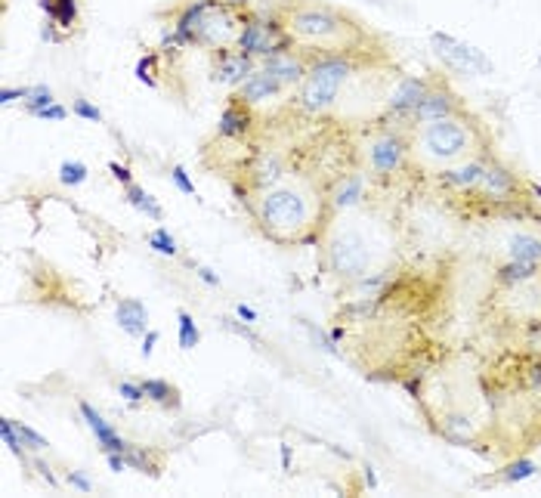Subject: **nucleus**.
Listing matches in <instances>:
<instances>
[{"instance_id": "nucleus-25", "label": "nucleus", "mask_w": 541, "mask_h": 498, "mask_svg": "<svg viewBox=\"0 0 541 498\" xmlns=\"http://www.w3.org/2000/svg\"><path fill=\"white\" fill-rule=\"evenodd\" d=\"M538 276V266L536 263H513L508 261L498 270V279L502 282H511V285H523V282H532Z\"/></svg>"}, {"instance_id": "nucleus-12", "label": "nucleus", "mask_w": 541, "mask_h": 498, "mask_svg": "<svg viewBox=\"0 0 541 498\" xmlns=\"http://www.w3.org/2000/svg\"><path fill=\"white\" fill-rule=\"evenodd\" d=\"M430 84H434V81H427V78H402L399 84L393 87V93H390L387 112L393 115V118H408V121H412L417 102L424 99V93L430 90Z\"/></svg>"}, {"instance_id": "nucleus-34", "label": "nucleus", "mask_w": 541, "mask_h": 498, "mask_svg": "<svg viewBox=\"0 0 541 498\" xmlns=\"http://www.w3.org/2000/svg\"><path fill=\"white\" fill-rule=\"evenodd\" d=\"M72 112L78 115V118H84V121H96V124H99V121H102V112H99V108H96L93 102L81 99V97L72 102Z\"/></svg>"}, {"instance_id": "nucleus-23", "label": "nucleus", "mask_w": 541, "mask_h": 498, "mask_svg": "<svg viewBox=\"0 0 541 498\" xmlns=\"http://www.w3.org/2000/svg\"><path fill=\"white\" fill-rule=\"evenodd\" d=\"M142 393L149 402H159V406H176V387L167 384L164 378H142Z\"/></svg>"}, {"instance_id": "nucleus-8", "label": "nucleus", "mask_w": 541, "mask_h": 498, "mask_svg": "<svg viewBox=\"0 0 541 498\" xmlns=\"http://www.w3.org/2000/svg\"><path fill=\"white\" fill-rule=\"evenodd\" d=\"M291 40L282 29V22H263V19H251L245 25L242 38H238L236 50L248 53V56H279V53H288Z\"/></svg>"}, {"instance_id": "nucleus-18", "label": "nucleus", "mask_w": 541, "mask_h": 498, "mask_svg": "<svg viewBox=\"0 0 541 498\" xmlns=\"http://www.w3.org/2000/svg\"><path fill=\"white\" fill-rule=\"evenodd\" d=\"M248 127H251V112H248V102H242V99H232L229 106L223 108V115H220V124H217V131H220V136H245L248 133Z\"/></svg>"}, {"instance_id": "nucleus-44", "label": "nucleus", "mask_w": 541, "mask_h": 498, "mask_svg": "<svg viewBox=\"0 0 541 498\" xmlns=\"http://www.w3.org/2000/svg\"><path fill=\"white\" fill-rule=\"evenodd\" d=\"M282 465L291 468V449H288V446H282Z\"/></svg>"}, {"instance_id": "nucleus-14", "label": "nucleus", "mask_w": 541, "mask_h": 498, "mask_svg": "<svg viewBox=\"0 0 541 498\" xmlns=\"http://www.w3.org/2000/svg\"><path fill=\"white\" fill-rule=\"evenodd\" d=\"M282 90H285V84L263 65V68H254V72L245 78V84H238L236 97L242 102H248V106H257V102L272 99L276 93H282Z\"/></svg>"}, {"instance_id": "nucleus-33", "label": "nucleus", "mask_w": 541, "mask_h": 498, "mask_svg": "<svg viewBox=\"0 0 541 498\" xmlns=\"http://www.w3.org/2000/svg\"><path fill=\"white\" fill-rule=\"evenodd\" d=\"M118 393L130 402V406H140V402L146 399V393H142V384H140V381H121V384H118Z\"/></svg>"}, {"instance_id": "nucleus-42", "label": "nucleus", "mask_w": 541, "mask_h": 498, "mask_svg": "<svg viewBox=\"0 0 541 498\" xmlns=\"http://www.w3.org/2000/svg\"><path fill=\"white\" fill-rule=\"evenodd\" d=\"M236 316L242 319V322H257V310H251V306H245V304H238L236 306Z\"/></svg>"}, {"instance_id": "nucleus-40", "label": "nucleus", "mask_w": 541, "mask_h": 498, "mask_svg": "<svg viewBox=\"0 0 541 498\" xmlns=\"http://www.w3.org/2000/svg\"><path fill=\"white\" fill-rule=\"evenodd\" d=\"M108 170H112L115 180L125 183V186H130V183H133V176H130V167H127V165H118V161H108Z\"/></svg>"}, {"instance_id": "nucleus-11", "label": "nucleus", "mask_w": 541, "mask_h": 498, "mask_svg": "<svg viewBox=\"0 0 541 498\" xmlns=\"http://www.w3.org/2000/svg\"><path fill=\"white\" fill-rule=\"evenodd\" d=\"M483 170H485V159H464L458 165H449V167H440V186L451 189V193H477L479 189V180H483Z\"/></svg>"}, {"instance_id": "nucleus-16", "label": "nucleus", "mask_w": 541, "mask_h": 498, "mask_svg": "<svg viewBox=\"0 0 541 498\" xmlns=\"http://www.w3.org/2000/svg\"><path fill=\"white\" fill-rule=\"evenodd\" d=\"M254 72V56L242 50H226L214 65V81L220 84H229V87H238L245 84V78Z\"/></svg>"}, {"instance_id": "nucleus-37", "label": "nucleus", "mask_w": 541, "mask_h": 498, "mask_svg": "<svg viewBox=\"0 0 541 498\" xmlns=\"http://www.w3.org/2000/svg\"><path fill=\"white\" fill-rule=\"evenodd\" d=\"M68 486H74V489H81V493H93V483L87 480L84 474H81V470H68Z\"/></svg>"}, {"instance_id": "nucleus-1", "label": "nucleus", "mask_w": 541, "mask_h": 498, "mask_svg": "<svg viewBox=\"0 0 541 498\" xmlns=\"http://www.w3.org/2000/svg\"><path fill=\"white\" fill-rule=\"evenodd\" d=\"M282 29L288 40L306 50H319L325 56L331 53H347L356 50L362 40V31L356 29L344 13L334 6L319 4V0H291L282 6Z\"/></svg>"}, {"instance_id": "nucleus-35", "label": "nucleus", "mask_w": 541, "mask_h": 498, "mask_svg": "<svg viewBox=\"0 0 541 498\" xmlns=\"http://www.w3.org/2000/svg\"><path fill=\"white\" fill-rule=\"evenodd\" d=\"M170 180H174V186L180 189L183 195H195V183L189 180V174H186V167H183V165H176L174 170H170Z\"/></svg>"}, {"instance_id": "nucleus-6", "label": "nucleus", "mask_w": 541, "mask_h": 498, "mask_svg": "<svg viewBox=\"0 0 541 498\" xmlns=\"http://www.w3.org/2000/svg\"><path fill=\"white\" fill-rule=\"evenodd\" d=\"M328 263L338 276H350V279H362L368 276L372 270V248H368L365 236L356 233V229H347L331 242L328 248Z\"/></svg>"}, {"instance_id": "nucleus-13", "label": "nucleus", "mask_w": 541, "mask_h": 498, "mask_svg": "<svg viewBox=\"0 0 541 498\" xmlns=\"http://www.w3.org/2000/svg\"><path fill=\"white\" fill-rule=\"evenodd\" d=\"M517 189H520V180L508 165H502V161H495V159L485 161L483 180H479L477 193L489 195V199H495V202H508L517 195Z\"/></svg>"}, {"instance_id": "nucleus-19", "label": "nucleus", "mask_w": 541, "mask_h": 498, "mask_svg": "<svg viewBox=\"0 0 541 498\" xmlns=\"http://www.w3.org/2000/svg\"><path fill=\"white\" fill-rule=\"evenodd\" d=\"M508 261L541 266V238L536 233H513L508 238Z\"/></svg>"}, {"instance_id": "nucleus-4", "label": "nucleus", "mask_w": 541, "mask_h": 498, "mask_svg": "<svg viewBox=\"0 0 541 498\" xmlns=\"http://www.w3.org/2000/svg\"><path fill=\"white\" fill-rule=\"evenodd\" d=\"M313 217V195L297 183H282L260 195L257 220L263 233L276 242H297L300 233L310 227Z\"/></svg>"}, {"instance_id": "nucleus-2", "label": "nucleus", "mask_w": 541, "mask_h": 498, "mask_svg": "<svg viewBox=\"0 0 541 498\" xmlns=\"http://www.w3.org/2000/svg\"><path fill=\"white\" fill-rule=\"evenodd\" d=\"M245 4L232 0H192L180 10L174 22V44H202L210 50H232L238 47L245 25H248Z\"/></svg>"}, {"instance_id": "nucleus-29", "label": "nucleus", "mask_w": 541, "mask_h": 498, "mask_svg": "<svg viewBox=\"0 0 541 498\" xmlns=\"http://www.w3.org/2000/svg\"><path fill=\"white\" fill-rule=\"evenodd\" d=\"M84 180H87V165H81V161H63L59 165V183L63 186H81Z\"/></svg>"}, {"instance_id": "nucleus-38", "label": "nucleus", "mask_w": 541, "mask_h": 498, "mask_svg": "<svg viewBox=\"0 0 541 498\" xmlns=\"http://www.w3.org/2000/svg\"><path fill=\"white\" fill-rule=\"evenodd\" d=\"M65 108L63 106H56V102H53V106H47V108H40L38 115H34V118H44V121H65Z\"/></svg>"}, {"instance_id": "nucleus-28", "label": "nucleus", "mask_w": 541, "mask_h": 498, "mask_svg": "<svg viewBox=\"0 0 541 498\" xmlns=\"http://www.w3.org/2000/svg\"><path fill=\"white\" fill-rule=\"evenodd\" d=\"M149 248L155 251V254H164V257H176V238L170 236V229H164V227H159V229H152V233H149Z\"/></svg>"}, {"instance_id": "nucleus-32", "label": "nucleus", "mask_w": 541, "mask_h": 498, "mask_svg": "<svg viewBox=\"0 0 541 498\" xmlns=\"http://www.w3.org/2000/svg\"><path fill=\"white\" fill-rule=\"evenodd\" d=\"M155 63H159V56H155V53H149V56H142L140 63H136V78H140L146 87L159 84V78H155Z\"/></svg>"}, {"instance_id": "nucleus-7", "label": "nucleus", "mask_w": 541, "mask_h": 498, "mask_svg": "<svg viewBox=\"0 0 541 498\" xmlns=\"http://www.w3.org/2000/svg\"><path fill=\"white\" fill-rule=\"evenodd\" d=\"M430 44H434L436 56H440L449 68H455V72H464V74H489L492 72V59L485 56L483 50H477L474 44L455 38V34L434 31L430 34Z\"/></svg>"}, {"instance_id": "nucleus-36", "label": "nucleus", "mask_w": 541, "mask_h": 498, "mask_svg": "<svg viewBox=\"0 0 541 498\" xmlns=\"http://www.w3.org/2000/svg\"><path fill=\"white\" fill-rule=\"evenodd\" d=\"M31 97V87H4L0 90V102L4 106H10V102H16V99H29Z\"/></svg>"}, {"instance_id": "nucleus-41", "label": "nucleus", "mask_w": 541, "mask_h": 498, "mask_svg": "<svg viewBox=\"0 0 541 498\" xmlns=\"http://www.w3.org/2000/svg\"><path fill=\"white\" fill-rule=\"evenodd\" d=\"M198 279H202L204 285H210V288H220V276H214L208 266H198Z\"/></svg>"}, {"instance_id": "nucleus-9", "label": "nucleus", "mask_w": 541, "mask_h": 498, "mask_svg": "<svg viewBox=\"0 0 541 498\" xmlns=\"http://www.w3.org/2000/svg\"><path fill=\"white\" fill-rule=\"evenodd\" d=\"M408 140L393 131L387 133H378L372 142H368V152H365V161H368V170L374 176H393L396 170H402L406 165V155H408Z\"/></svg>"}, {"instance_id": "nucleus-21", "label": "nucleus", "mask_w": 541, "mask_h": 498, "mask_svg": "<svg viewBox=\"0 0 541 498\" xmlns=\"http://www.w3.org/2000/svg\"><path fill=\"white\" fill-rule=\"evenodd\" d=\"M362 199H365V174H350L338 183V189H334L331 208L347 210V208H356Z\"/></svg>"}, {"instance_id": "nucleus-26", "label": "nucleus", "mask_w": 541, "mask_h": 498, "mask_svg": "<svg viewBox=\"0 0 541 498\" xmlns=\"http://www.w3.org/2000/svg\"><path fill=\"white\" fill-rule=\"evenodd\" d=\"M176 329H180V350H195L198 344H202V331H198L195 319L189 316L186 310L176 313Z\"/></svg>"}, {"instance_id": "nucleus-15", "label": "nucleus", "mask_w": 541, "mask_h": 498, "mask_svg": "<svg viewBox=\"0 0 541 498\" xmlns=\"http://www.w3.org/2000/svg\"><path fill=\"white\" fill-rule=\"evenodd\" d=\"M81 418L87 421V427L93 431V436H96V442H99V449L102 452H118V455H125L127 449H130V442L125 440V436H118V431H115L112 425H108L106 418H102L99 412L90 406V402H81Z\"/></svg>"}, {"instance_id": "nucleus-30", "label": "nucleus", "mask_w": 541, "mask_h": 498, "mask_svg": "<svg viewBox=\"0 0 541 498\" xmlns=\"http://www.w3.org/2000/svg\"><path fill=\"white\" fill-rule=\"evenodd\" d=\"M53 90L50 87H44V84H38V87H31V97L25 99V112L29 115H38L40 108H47V106H53Z\"/></svg>"}, {"instance_id": "nucleus-10", "label": "nucleus", "mask_w": 541, "mask_h": 498, "mask_svg": "<svg viewBox=\"0 0 541 498\" xmlns=\"http://www.w3.org/2000/svg\"><path fill=\"white\" fill-rule=\"evenodd\" d=\"M461 112V102H458L455 93L449 90L446 84H430V90L424 93V99L417 102L412 124H427V121H440L449 118V115Z\"/></svg>"}, {"instance_id": "nucleus-27", "label": "nucleus", "mask_w": 541, "mask_h": 498, "mask_svg": "<svg viewBox=\"0 0 541 498\" xmlns=\"http://www.w3.org/2000/svg\"><path fill=\"white\" fill-rule=\"evenodd\" d=\"M538 461H532V459H517L513 465H508L504 468V474L498 477L502 483H508V486H513V483H523V480H532V477L538 474Z\"/></svg>"}, {"instance_id": "nucleus-31", "label": "nucleus", "mask_w": 541, "mask_h": 498, "mask_svg": "<svg viewBox=\"0 0 541 498\" xmlns=\"http://www.w3.org/2000/svg\"><path fill=\"white\" fill-rule=\"evenodd\" d=\"M13 425H16V434H19V440H22L25 449H31V452H44V449H50V442H47L40 434H34L31 427H25L22 421H13Z\"/></svg>"}, {"instance_id": "nucleus-17", "label": "nucleus", "mask_w": 541, "mask_h": 498, "mask_svg": "<svg viewBox=\"0 0 541 498\" xmlns=\"http://www.w3.org/2000/svg\"><path fill=\"white\" fill-rule=\"evenodd\" d=\"M115 319L125 329V334L130 338H142L149 331V310L140 297H125L118 306H115Z\"/></svg>"}, {"instance_id": "nucleus-39", "label": "nucleus", "mask_w": 541, "mask_h": 498, "mask_svg": "<svg viewBox=\"0 0 541 498\" xmlns=\"http://www.w3.org/2000/svg\"><path fill=\"white\" fill-rule=\"evenodd\" d=\"M159 340H161V331H146V334H142V347H140V353H142V356H152V353H155V344H159Z\"/></svg>"}, {"instance_id": "nucleus-24", "label": "nucleus", "mask_w": 541, "mask_h": 498, "mask_svg": "<svg viewBox=\"0 0 541 498\" xmlns=\"http://www.w3.org/2000/svg\"><path fill=\"white\" fill-rule=\"evenodd\" d=\"M125 195H127V204H133L136 210H142V214H149V217H152V220H161V217H164L161 204H155L152 195H149L142 186H136V183H130V186H125Z\"/></svg>"}, {"instance_id": "nucleus-20", "label": "nucleus", "mask_w": 541, "mask_h": 498, "mask_svg": "<svg viewBox=\"0 0 541 498\" xmlns=\"http://www.w3.org/2000/svg\"><path fill=\"white\" fill-rule=\"evenodd\" d=\"M266 68L282 81L285 87H294L306 78V65L304 59H297L294 53H279V56H270L266 59Z\"/></svg>"}, {"instance_id": "nucleus-22", "label": "nucleus", "mask_w": 541, "mask_h": 498, "mask_svg": "<svg viewBox=\"0 0 541 498\" xmlns=\"http://www.w3.org/2000/svg\"><path fill=\"white\" fill-rule=\"evenodd\" d=\"M40 10L53 19V25L65 31L78 25V0H40Z\"/></svg>"}, {"instance_id": "nucleus-43", "label": "nucleus", "mask_w": 541, "mask_h": 498, "mask_svg": "<svg viewBox=\"0 0 541 498\" xmlns=\"http://www.w3.org/2000/svg\"><path fill=\"white\" fill-rule=\"evenodd\" d=\"M365 480H368V486H378V480H374V468H365Z\"/></svg>"}, {"instance_id": "nucleus-5", "label": "nucleus", "mask_w": 541, "mask_h": 498, "mask_svg": "<svg viewBox=\"0 0 541 498\" xmlns=\"http://www.w3.org/2000/svg\"><path fill=\"white\" fill-rule=\"evenodd\" d=\"M353 78V63L340 53H331V56L316 59L310 68H306V78L300 81V93H297V106L310 115H322L338 102L344 84Z\"/></svg>"}, {"instance_id": "nucleus-3", "label": "nucleus", "mask_w": 541, "mask_h": 498, "mask_svg": "<svg viewBox=\"0 0 541 498\" xmlns=\"http://www.w3.org/2000/svg\"><path fill=\"white\" fill-rule=\"evenodd\" d=\"M477 124L464 112L415 127L412 152L430 167H449L477 152Z\"/></svg>"}]
</instances>
